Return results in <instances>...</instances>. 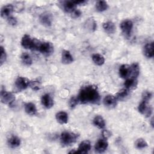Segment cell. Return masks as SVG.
<instances>
[{"mask_svg": "<svg viewBox=\"0 0 154 154\" xmlns=\"http://www.w3.org/2000/svg\"><path fill=\"white\" fill-rule=\"evenodd\" d=\"M93 124L99 129H103L105 126V120L100 116H95L93 119Z\"/></svg>", "mask_w": 154, "mask_h": 154, "instance_id": "25", "label": "cell"}, {"mask_svg": "<svg viewBox=\"0 0 154 154\" xmlns=\"http://www.w3.org/2000/svg\"><path fill=\"white\" fill-rule=\"evenodd\" d=\"M90 149H91V143L90 141L84 140L79 144L78 150H76V152H77V153L84 154V153H87Z\"/></svg>", "mask_w": 154, "mask_h": 154, "instance_id": "11", "label": "cell"}, {"mask_svg": "<svg viewBox=\"0 0 154 154\" xmlns=\"http://www.w3.org/2000/svg\"><path fill=\"white\" fill-rule=\"evenodd\" d=\"M78 98L81 103L96 104L100 100V95L96 86L87 85L81 88Z\"/></svg>", "mask_w": 154, "mask_h": 154, "instance_id": "1", "label": "cell"}, {"mask_svg": "<svg viewBox=\"0 0 154 154\" xmlns=\"http://www.w3.org/2000/svg\"><path fill=\"white\" fill-rule=\"evenodd\" d=\"M41 102L42 105L47 109L52 108L54 105L53 99L49 94H45L43 95L41 99Z\"/></svg>", "mask_w": 154, "mask_h": 154, "instance_id": "15", "label": "cell"}, {"mask_svg": "<svg viewBox=\"0 0 154 154\" xmlns=\"http://www.w3.org/2000/svg\"><path fill=\"white\" fill-rule=\"evenodd\" d=\"M21 60L22 63L26 65V66H30L32 64V58L30 56L29 54H28L26 52H23L22 55H21Z\"/></svg>", "mask_w": 154, "mask_h": 154, "instance_id": "29", "label": "cell"}, {"mask_svg": "<svg viewBox=\"0 0 154 154\" xmlns=\"http://www.w3.org/2000/svg\"><path fill=\"white\" fill-rule=\"evenodd\" d=\"M135 146L136 148L138 149H141L146 148L147 146V143L146 141L144 139L142 138H140L135 141Z\"/></svg>", "mask_w": 154, "mask_h": 154, "instance_id": "30", "label": "cell"}, {"mask_svg": "<svg viewBox=\"0 0 154 154\" xmlns=\"http://www.w3.org/2000/svg\"><path fill=\"white\" fill-rule=\"evenodd\" d=\"M1 100L2 103L10 105L15 100V96L12 93L2 88L1 91Z\"/></svg>", "mask_w": 154, "mask_h": 154, "instance_id": "3", "label": "cell"}, {"mask_svg": "<svg viewBox=\"0 0 154 154\" xmlns=\"http://www.w3.org/2000/svg\"><path fill=\"white\" fill-rule=\"evenodd\" d=\"M129 94V91L126 88H122L119 90L116 94L115 97L117 100H125Z\"/></svg>", "mask_w": 154, "mask_h": 154, "instance_id": "22", "label": "cell"}, {"mask_svg": "<svg viewBox=\"0 0 154 154\" xmlns=\"http://www.w3.org/2000/svg\"><path fill=\"white\" fill-rule=\"evenodd\" d=\"M7 22L10 25H12V26H14L17 24V20L16 19V17H14L13 16H11L10 17H8L7 19Z\"/></svg>", "mask_w": 154, "mask_h": 154, "instance_id": "37", "label": "cell"}, {"mask_svg": "<svg viewBox=\"0 0 154 154\" xmlns=\"http://www.w3.org/2000/svg\"><path fill=\"white\" fill-rule=\"evenodd\" d=\"M25 111L28 115L34 116L37 114V108L34 103L28 102L25 104Z\"/></svg>", "mask_w": 154, "mask_h": 154, "instance_id": "19", "label": "cell"}, {"mask_svg": "<svg viewBox=\"0 0 154 154\" xmlns=\"http://www.w3.org/2000/svg\"><path fill=\"white\" fill-rule=\"evenodd\" d=\"M56 120L60 124H66L68 122V114L64 111H60L55 115Z\"/></svg>", "mask_w": 154, "mask_h": 154, "instance_id": "20", "label": "cell"}, {"mask_svg": "<svg viewBox=\"0 0 154 154\" xmlns=\"http://www.w3.org/2000/svg\"><path fill=\"white\" fill-rule=\"evenodd\" d=\"M108 5L105 1H99L96 4V9L99 12H102L108 9Z\"/></svg>", "mask_w": 154, "mask_h": 154, "instance_id": "28", "label": "cell"}, {"mask_svg": "<svg viewBox=\"0 0 154 154\" xmlns=\"http://www.w3.org/2000/svg\"><path fill=\"white\" fill-rule=\"evenodd\" d=\"M0 52H1V55H0V64L1 66L2 65V64L4 63H5V61H6L7 59V54L6 52L4 49V48H3V46H1L0 48Z\"/></svg>", "mask_w": 154, "mask_h": 154, "instance_id": "32", "label": "cell"}, {"mask_svg": "<svg viewBox=\"0 0 154 154\" xmlns=\"http://www.w3.org/2000/svg\"><path fill=\"white\" fill-rule=\"evenodd\" d=\"M131 72L130 75H131V78H137L140 73V68L139 66L137 63H133L131 66Z\"/></svg>", "mask_w": 154, "mask_h": 154, "instance_id": "27", "label": "cell"}, {"mask_svg": "<svg viewBox=\"0 0 154 154\" xmlns=\"http://www.w3.org/2000/svg\"><path fill=\"white\" fill-rule=\"evenodd\" d=\"M29 87L35 91L38 90L40 89L41 88V84L39 81H30L29 83Z\"/></svg>", "mask_w": 154, "mask_h": 154, "instance_id": "33", "label": "cell"}, {"mask_svg": "<svg viewBox=\"0 0 154 154\" xmlns=\"http://www.w3.org/2000/svg\"><path fill=\"white\" fill-rule=\"evenodd\" d=\"M92 60L97 66H102L105 63L104 57L99 54H94L92 55Z\"/></svg>", "mask_w": 154, "mask_h": 154, "instance_id": "26", "label": "cell"}, {"mask_svg": "<svg viewBox=\"0 0 154 154\" xmlns=\"http://www.w3.org/2000/svg\"><path fill=\"white\" fill-rule=\"evenodd\" d=\"M76 4L73 2V1H65L63 3V8L64 10L67 12L71 13L73 11L76 9Z\"/></svg>", "mask_w": 154, "mask_h": 154, "instance_id": "23", "label": "cell"}, {"mask_svg": "<svg viewBox=\"0 0 154 154\" xmlns=\"http://www.w3.org/2000/svg\"><path fill=\"white\" fill-rule=\"evenodd\" d=\"M120 28L122 32L126 36H129L133 28V22L132 20L127 19L125 20L120 23Z\"/></svg>", "mask_w": 154, "mask_h": 154, "instance_id": "5", "label": "cell"}, {"mask_svg": "<svg viewBox=\"0 0 154 154\" xmlns=\"http://www.w3.org/2000/svg\"><path fill=\"white\" fill-rule=\"evenodd\" d=\"M33 43V38H32L29 35L25 34L21 40L22 46L26 49H32Z\"/></svg>", "mask_w": 154, "mask_h": 154, "instance_id": "13", "label": "cell"}, {"mask_svg": "<svg viewBox=\"0 0 154 154\" xmlns=\"http://www.w3.org/2000/svg\"><path fill=\"white\" fill-rule=\"evenodd\" d=\"M85 26L88 28V29L90 30L91 31H95L97 27L96 23L93 19H89L88 20H87V21H86Z\"/></svg>", "mask_w": 154, "mask_h": 154, "instance_id": "31", "label": "cell"}, {"mask_svg": "<svg viewBox=\"0 0 154 154\" xmlns=\"http://www.w3.org/2000/svg\"><path fill=\"white\" fill-rule=\"evenodd\" d=\"M108 143L106 139H99L97 141L95 144L94 149L98 153H102L105 152L108 148Z\"/></svg>", "mask_w": 154, "mask_h": 154, "instance_id": "9", "label": "cell"}, {"mask_svg": "<svg viewBox=\"0 0 154 154\" xmlns=\"http://www.w3.org/2000/svg\"><path fill=\"white\" fill-rule=\"evenodd\" d=\"M73 2L76 5H82L84 4V3L86 2L84 0H80V1H73Z\"/></svg>", "mask_w": 154, "mask_h": 154, "instance_id": "39", "label": "cell"}, {"mask_svg": "<svg viewBox=\"0 0 154 154\" xmlns=\"http://www.w3.org/2000/svg\"><path fill=\"white\" fill-rule=\"evenodd\" d=\"M138 81L137 78H127L124 83V85L125 88L128 89L129 91L134 90L137 87Z\"/></svg>", "mask_w": 154, "mask_h": 154, "instance_id": "14", "label": "cell"}, {"mask_svg": "<svg viewBox=\"0 0 154 154\" xmlns=\"http://www.w3.org/2000/svg\"><path fill=\"white\" fill-rule=\"evenodd\" d=\"M61 61L64 64H69L73 61V57L69 51L64 49L62 51Z\"/></svg>", "mask_w": 154, "mask_h": 154, "instance_id": "18", "label": "cell"}, {"mask_svg": "<svg viewBox=\"0 0 154 154\" xmlns=\"http://www.w3.org/2000/svg\"><path fill=\"white\" fill-rule=\"evenodd\" d=\"M153 118L152 117L150 120V123H151V125L152 127H153Z\"/></svg>", "mask_w": 154, "mask_h": 154, "instance_id": "40", "label": "cell"}, {"mask_svg": "<svg viewBox=\"0 0 154 154\" xmlns=\"http://www.w3.org/2000/svg\"><path fill=\"white\" fill-rule=\"evenodd\" d=\"M131 68L128 64H122L119 70V75L122 78H128L130 76Z\"/></svg>", "mask_w": 154, "mask_h": 154, "instance_id": "17", "label": "cell"}, {"mask_svg": "<svg viewBox=\"0 0 154 154\" xmlns=\"http://www.w3.org/2000/svg\"><path fill=\"white\" fill-rule=\"evenodd\" d=\"M117 100L116 99L114 96L111 94H108L104 97L103 102L105 106L109 108H112L116 106L117 104Z\"/></svg>", "mask_w": 154, "mask_h": 154, "instance_id": "12", "label": "cell"}, {"mask_svg": "<svg viewBox=\"0 0 154 154\" xmlns=\"http://www.w3.org/2000/svg\"><path fill=\"white\" fill-rule=\"evenodd\" d=\"M148 102L142 100L139 104L138 107V111L143 115H145L147 117H150L152 113V108L148 105Z\"/></svg>", "mask_w": 154, "mask_h": 154, "instance_id": "6", "label": "cell"}, {"mask_svg": "<svg viewBox=\"0 0 154 154\" xmlns=\"http://www.w3.org/2000/svg\"><path fill=\"white\" fill-rule=\"evenodd\" d=\"M144 55L149 58H152L154 55L153 53V42H149L146 43L143 48Z\"/></svg>", "mask_w": 154, "mask_h": 154, "instance_id": "16", "label": "cell"}, {"mask_svg": "<svg viewBox=\"0 0 154 154\" xmlns=\"http://www.w3.org/2000/svg\"><path fill=\"white\" fill-rule=\"evenodd\" d=\"M29 83L30 81L28 79L24 77L19 76L15 81V86L18 90H23L29 86Z\"/></svg>", "mask_w": 154, "mask_h": 154, "instance_id": "8", "label": "cell"}, {"mask_svg": "<svg viewBox=\"0 0 154 154\" xmlns=\"http://www.w3.org/2000/svg\"><path fill=\"white\" fill-rule=\"evenodd\" d=\"M103 28L108 34H113L116 31V26L114 23L111 21H108L103 23Z\"/></svg>", "mask_w": 154, "mask_h": 154, "instance_id": "21", "label": "cell"}, {"mask_svg": "<svg viewBox=\"0 0 154 154\" xmlns=\"http://www.w3.org/2000/svg\"><path fill=\"white\" fill-rule=\"evenodd\" d=\"M8 144L11 148H16L20 144V140L16 136H11L8 140Z\"/></svg>", "mask_w": 154, "mask_h": 154, "instance_id": "24", "label": "cell"}, {"mask_svg": "<svg viewBox=\"0 0 154 154\" xmlns=\"http://www.w3.org/2000/svg\"><path fill=\"white\" fill-rule=\"evenodd\" d=\"M38 51L43 55L49 57L54 52V46L52 43L49 42H42L39 47Z\"/></svg>", "mask_w": 154, "mask_h": 154, "instance_id": "4", "label": "cell"}, {"mask_svg": "<svg viewBox=\"0 0 154 154\" xmlns=\"http://www.w3.org/2000/svg\"><path fill=\"white\" fill-rule=\"evenodd\" d=\"M152 97V93L149 91H144L142 94V100L148 102Z\"/></svg>", "mask_w": 154, "mask_h": 154, "instance_id": "34", "label": "cell"}, {"mask_svg": "<svg viewBox=\"0 0 154 154\" xmlns=\"http://www.w3.org/2000/svg\"><path fill=\"white\" fill-rule=\"evenodd\" d=\"M81 15V12L80 10L75 9L74 11H73L71 13H70V16L73 19H76L78 18Z\"/></svg>", "mask_w": 154, "mask_h": 154, "instance_id": "36", "label": "cell"}, {"mask_svg": "<svg viewBox=\"0 0 154 154\" xmlns=\"http://www.w3.org/2000/svg\"><path fill=\"white\" fill-rule=\"evenodd\" d=\"M14 11V6L11 4H7L2 7L1 10V16L2 18L8 19L11 16Z\"/></svg>", "mask_w": 154, "mask_h": 154, "instance_id": "10", "label": "cell"}, {"mask_svg": "<svg viewBox=\"0 0 154 154\" xmlns=\"http://www.w3.org/2000/svg\"><path fill=\"white\" fill-rule=\"evenodd\" d=\"M78 135L73 132L65 131L60 135V141L63 146H69L76 142Z\"/></svg>", "mask_w": 154, "mask_h": 154, "instance_id": "2", "label": "cell"}, {"mask_svg": "<svg viewBox=\"0 0 154 154\" xmlns=\"http://www.w3.org/2000/svg\"><path fill=\"white\" fill-rule=\"evenodd\" d=\"M39 20H40V22L45 26H46V27L51 26L52 25V23L53 21L52 16L49 13H48V12L43 13L40 16Z\"/></svg>", "mask_w": 154, "mask_h": 154, "instance_id": "7", "label": "cell"}, {"mask_svg": "<svg viewBox=\"0 0 154 154\" xmlns=\"http://www.w3.org/2000/svg\"><path fill=\"white\" fill-rule=\"evenodd\" d=\"M102 136H103V138H105V139H107V138H108V137H109L110 135H111L110 132H109L108 131L105 130V129L102 131Z\"/></svg>", "mask_w": 154, "mask_h": 154, "instance_id": "38", "label": "cell"}, {"mask_svg": "<svg viewBox=\"0 0 154 154\" xmlns=\"http://www.w3.org/2000/svg\"><path fill=\"white\" fill-rule=\"evenodd\" d=\"M78 102H79V99L78 97L73 96L72 97L70 98L69 100V106L70 108H74L77 105Z\"/></svg>", "mask_w": 154, "mask_h": 154, "instance_id": "35", "label": "cell"}]
</instances>
